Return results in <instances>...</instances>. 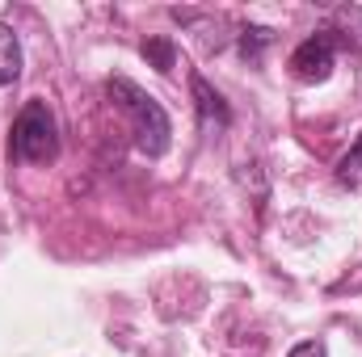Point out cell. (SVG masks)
<instances>
[{
    "label": "cell",
    "mask_w": 362,
    "mask_h": 357,
    "mask_svg": "<svg viewBox=\"0 0 362 357\" xmlns=\"http://www.w3.org/2000/svg\"><path fill=\"white\" fill-rule=\"evenodd\" d=\"M105 92H110V101H118V105L127 109L135 147H139L144 156H152V160L165 156V152H169V139H173V126H169L165 105H160L156 97H148L139 85H131L127 76H114V80L105 85Z\"/></svg>",
    "instance_id": "1"
},
{
    "label": "cell",
    "mask_w": 362,
    "mask_h": 357,
    "mask_svg": "<svg viewBox=\"0 0 362 357\" xmlns=\"http://www.w3.org/2000/svg\"><path fill=\"white\" fill-rule=\"evenodd\" d=\"M8 156L21 164H51L59 156V126L47 101H25L21 114L13 118V135H8Z\"/></svg>",
    "instance_id": "2"
},
{
    "label": "cell",
    "mask_w": 362,
    "mask_h": 357,
    "mask_svg": "<svg viewBox=\"0 0 362 357\" xmlns=\"http://www.w3.org/2000/svg\"><path fill=\"white\" fill-rule=\"evenodd\" d=\"M333 59H337V38H333V30H316L312 38H303V42L295 47L291 72H295L303 85H320V80H329Z\"/></svg>",
    "instance_id": "3"
},
{
    "label": "cell",
    "mask_w": 362,
    "mask_h": 357,
    "mask_svg": "<svg viewBox=\"0 0 362 357\" xmlns=\"http://www.w3.org/2000/svg\"><path fill=\"white\" fill-rule=\"evenodd\" d=\"M189 89H194V101H198V118H202V126H228V122H232L228 101L211 89L202 76H194V80H189Z\"/></svg>",
    "instance_id": "4"
},
{
    "label": "cell",
    "mask_w": 362,
    "mask_h": 357,
    "mask_svg": "<svg viewBox=\"0 0 362 357\" xmlns=\"http://www.w3.org/2000/svg\"><path fill=\"white\" fill-rule=\"evenodd\" d=\"M17 76H21V42H17L13 25L0 21V89L13 85Z\"/></svg>",
    "instance_id": "5"
},
{
    "label": "cell",
    "mask_w": 362,
    "mask_h": 357,
    "mask_svg": "<svg viewBox=\"0 0 362 357\" xmlns=\"http://www.w3.org/2000/svg\"><path fill=\"white\" fill-rule=\"evenodd\" d=\"M337 181H341L346 189H362V135L354 139V147L341 156V164H337Z\"/></svg>",
    "instance_id": "6"
},
{
    "label": "cell",
    "mask_w": 362,
    "mask_h": 357,
    "mask_svg": "<svg viewBox=\"0 0 362 357\" xmlns=\"http://www.w3.org/2000/svg\"><path fill=\"white\" fill-rule=\"evenodd\" d=\"M144 59H152V63H156V72H173L177 51H173V42H169V38H148V42H144Z\"/></svg>",
    "instance_id": "7"
},
{
    "label": "cell",
    "mask_w": 362,
    "mask_h": 357,
    "mask_svg": "<svg viewBox=\"0 0 362 357\" xmlns=\"http://www.w3.org/2000/svg\"><path fill=\"white\" fill-rule=\"evenodd\" d=\"M266 42H270V30H245V38H240V51H245V55H257Z\"/></svg>",
    "instance_id": "8"
},
{
    "label": "cell",
    "mask_w": 362,
    "mask_h": 357,
    "mask_svg": "<svg viewBox=\"0 0 362 357\" xmlns=\"http://www.w3.org/2000/svg\"><path fill=\"white\" fill-rule=\"evenodd\" d=\"M341 25H346V30H354L350 38L362 47V8H341Z\"/></svg>",
    "instance_id": "9"
},
{
    "label": "cell",
    "mask_w": 362,
    "mask_h": 357,
    "mask_svg": "<svg viewBox=\"0 0 362 357\" xmlns=\"http://www.w3.org/2000/svg\"><path fill=\"white\" fill-rule=\"evenodd\" d=\"M286 357H329V353H325V345H320V341H303V345H295Z\"/></svg>",
    "instance_id": "10"
}]
</instances>
